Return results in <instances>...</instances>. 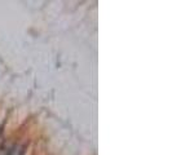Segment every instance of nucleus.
Returning a JSON list of instances; mask_svg holds the SVG:
<instances>
[{
  "mask_svg": "<svg viewBox=\"0 0 172 155\" xmlns=\"http://www.w3.org/2000/svg\"><path fill=\"white\" fill-rule=\"evenodd\" d=\"M8 155H23V147L22 146H14Z\"/></svg>",
  "mask_w": 172,
  "mask_h": 155,
  "instance_id": "f257e3e1",
  "label": "nucleus"
}]
</instances>
